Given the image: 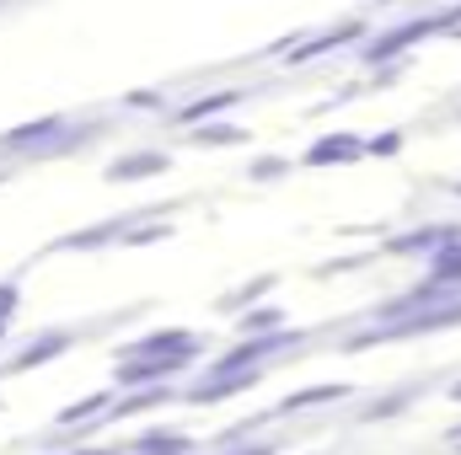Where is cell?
<instances>
[{
	"mask_svg": "<svg viewBox=\"0 0 461 455\" xmlns=\"http://www.w3.org/2000/svg\"><path fill=\"white\" fill-rule=\"evenodd\" d=\"M365 38H370V11H354L344 22L322 27V32H306L285 59H290V65H312V59H322V54H333V49H348V43H365Z\"/></svg>",
	"mask_w": 461,
	"mask_h": 455,
	"instance_id": "1",
	"label": "cell"
},
{
	"mask_svg": "<svg viewBox=\"0 0 461 455\" xmlns=\"http://www.w3.org/2000/svg\"><path fill=\"white\" fill-rule=\"evenodd\" d=\"M365 161V134H354V129H328V134H317L306 150H301V172H328V166H359Z\"/></svg>",
	"mask_w": 461,
	"mask_h": 455,
	"instance_id": "2",
	"label": "cell"
},
{
	"mask_svg": "<svg viewBox=\"0 0 461 455\" xmlns=\"http://www.w3.org/2000/svg\"><path fill=\"white\" fill-rule=\"evenodd\" d=\"M76 338H86V327H54V333H38L27 348H16V353L0 364V375L38 370V364H49V359H59V353H70V348H76Z\"/></svg>",
	"mask_w": 461,
	"mask_h": 455,
	"instance_id": "3",
	"label": "cell"
},
{
	"mask_svg": "<svg viewBox=\"0 0 461 455\" xmlns=\"http://www.w3.org/2000/svg\"><path fill=\"white\" fill-rule=\"evenodd\" d=\"M333 402H354V386H348V380H322V386L290 391L285 402L268 407V424H274V418H301V413H317V407H333Z\"/></svg>",
	"mask_w": 461,
	"mask_h": 455,
	"instance_id": "4",
	"label": "cell"
},
{
	"mask_svg": "<svg viewBox=\"0 0 461 455\" xmlns=\"http://www.w3.org/2000/svg\"><path fill=\"white\" fill-rule=\"evenodd\" d=\"M446 241H461V220H446V226H413V230H402V236H392L381 252L386 257H429L435 246H446ZM375 252V257H381Z\"/></svg>",
	"mask_w": 461,
	"mask_h": 455,
	"instance_id": "5",
	"label": "cell"
},
{
	"mask_svg": "<svg viewBox=\"0 0 461 455\" xmlns=\"http://www.w3.org/2000/svg\"><path fill=\"white\" fill-rule=\"evenodd\" d=\"M140 353H204V338L188 333V327H161V333L129 338L123 348H118V359H140Z\"/></svg>",
	"mask_w": 461,
	"mask_h": 455,
	"instance_id": "6",
	"label": "cell"
},
{
	"mask_svg": "<svg viewBox=\"0 0 461 455\" xmlns=\"http://www.w3.org/2000/svg\"><path fill=\"white\" fill-rule=\"evenodd\" d=\"M140 220V210L134 215H113V220H103V226H86V230H70V236H59L49 252H103V246H113L123 241V230Z\"/></svg>",
	"mask_w": 461,
	"mask_h": 455,
	"instance_id": "7",
	"label": "cell"
},
{
	"mask_svg": "<svg viewBox=\"0 0 461 455\" xmlns=\"http://www.w3.org/2000/svg\"><path fill=\"white\" fill-rule=\"evenodd\" d=\"M252 92H241V86H221V92H204V97H194V103H183L177 113H172V123L177 129H194V123H210V118L230 113L236 103H247Z\"/></svg>",
	"mask_w": 461,
	"mask_h": 455,
	"instance_id": "8",
	"label": "cell"
},
{
	"mask_svg": "<svg viewBox=\"0 0 461 455\" xmlns=\"http://www.w3.org/2000/svg\"><path fill=\"white\" fill-rule=\"evenodd\" d=\"M167 166H172L167 150H129V156H118L103 177H108V183H145V177H156V172H167Z\"/></svg>",
	"mask_w": 461,
	"mask_h": 455,
	"instance_id": "9",
	"label": "cell"
},
{
	"mask_svg": "<svg viewBox=\"0 0 461 455\" xmlns=\"http://www.w3.org/2000/svg\"><path fill=\"white\" fill-rule=\"evenodd\" d=\"M199 440L183 434V429H145L134 445H123V455H194Z\"/></svg>",
	"mask_w": 461,
	"mask_h": 455,
	"instance_id": "10",
	"label": "cell"
},
{
	"mask_svg": "<svg viewBox=\"0 0 461 455\" xmlns=\"http://www.w3.org/2000/svg\"><path fill=\"white\" fill-rule=\"evenodd\" d=\"M424 279L440 290H461V241H446L424 257Z\"/></svg>",
	"mask_w": 461,
	"mask_h": 455,
	"instance_id": "11",
	"label": "cell"
},
{
	"mask_svg": "<svg viewBox=\"0 0 461 455\" xmlns=\"http://www.w3.org/2000/svg\"><path fill=\"white\" fill-rule=\"evenodd\" d=\"M279 290V273H263V279H252V284H241V290H230L215 300V311L221 317H241V311H252V306H263V295H274Z\"/></svg>",
	"mask_w": 461,
	"mask_h": 455,
	"instance_id": "12",
	"label": "cell"
},
{
	"mask_svg": "<svg viewBox=\"0 0 461 455\" xmlns=\"http://www.w3.org/2000/svg\"><path fill=\"white\" fill-rule=\"evenodd\" d=\"M183 139H188V145H204V150H230V145H247L252 134L236 129V123H226V118H210V123H194Z\"/></svg>",
	"mask_w": 461,
	"mask_h": 455,
	"instance_id": "13",
	"label": "cell"
},
{
	"mask_svg": "<svg viewBox=\"0 0 461 455\" xmlns=\"http://www.w3.org/2000/svg\"><path fill=\"white\" fill-rule=\"evenodd\" d=\"M279 327H285V311H279V306H252V311L236 317V333H241V338H252V333H279Z\"/></svg>",
	"mask_w": 461,
	"mask_h": 455,
	"instance_id": "14",
	"label": "cell"
},
{
	"mask_svg": "<svg viewBox=\"0 0 461 455\" xmlns=\"http://www.w3.org/2000/svg\"><path fill=\"white\" fill-rule=\"evenodd\" d=\"M285 172H295L290 156H252L247 161V183H279Z\"/></svg>",
	"mask_w": 461,
	"mask_h": 455,
	"instance_id": "15",
	"label": "cell"
},
{
	"mask_svg": "<svg viewBox=\"0 0 461 455\" xmlns=\"http://www.w3.org/2000/svg\"><path fill=\"white\" fill-rule=\"evenodd\" d=\"M16 306H22V273H11V279H0V333L11 327V317H16Z\"/></svg>",
	"mask_w": 461,
	"mask_h": 455,
	"instance_id": "16",
	"label": "cell"
},
{
	"mask_svg": "<svg viewBox=\"0 0 461 455\" xmlns=\"http://www.w3.org/2000/svg\"><path fill=\"white\" fill-rule=\"evenodd\" d=\"M402 145H408V134H402V129H386V134L365 139V156H375V161H381V156H397Z\"/></svg>",
	"mask_w": 461,
	"mask_h": 455,
	"instance_id": "17",
	"label": "cell"
},
{
	"mask_svg": "<svg viewBox=\"0 0 461 455\" xmlns=\"http://www.w3.org/2000/svg\"><path fill=\"white\" fill-rule=\"evenodd\" d=\"M285 445L279 440H241V445H226L221 455H279Z\"/></svg>",
	"mask_w": 461,
	"mask_h": 455,
	"instance_id": "18",
	"label": "cell"
},
{
	"mask_svg": "<svg viewBox=\"0 0 461 455\" xmlns=\"http://www.w3.org/2000/svg\"><path fill=\"white\" fill-rule=\"evenodd\" d=\"M167 103V92H140V97H129V108H161Z\"/></svg>",
	"mask_w": 461,
	"mask_h": 455,
	"instance_id": "19",
	"label": "cell"
},
{
	"mask_svg": "<svg viewBox=\"0 0 461 455\" xmlns=\"http://www.w3.org/2000/svg\"><path fill=\"white\" fill-rule=\"evenodd\" d=\"M375 11H397V5H408V0H370Z\"/></svg>",
	"mask_w": 461,
	"mask_h": 455,
	"instance_id": "20",
	"label": "cell"
},
{
	"mask_svg": "<svg viewBox=\"0 0 461 455\" xmlns=\"http://www.w3.org/2000/svg\"><path fill=\"white\" fill-rule=\"evenodd\" d=\"M446 397H451V402H461V380H456V386H451V391H446Z\"/></svg>",
	"mask_w": 461,
	"mask_h": 455,
	"instance_id": "21",
	"label": "cell"
},
{
	"mask_svg": "<svg viewBox=\"0 0 461 455\" xmlns=\"http://www.w3.org/2000/svg\"><path fill=\"white\" fill-rule=\"evenodd\" d=\"M451 193H456V199H461V183H451Z\"/></svg>",
	"mask_w": 461,
	"mask_h": 455,
	"instance_id": "22",
	"label": "cell"
},
{
	"mask_svg": "<svg viewBox=\"0 0 461 455\" xmlns=\"http://www.w3.org/2000/svg\"><path fill=\"white\" fill-rule=\"evenodd\" d=\"M317 455H328V451H317Z\"/></svg>",
	"mask_w": 461,
	"mask_h": 455,
	"instance_id": "23",
	"label": "cell"
}]
</instances>
